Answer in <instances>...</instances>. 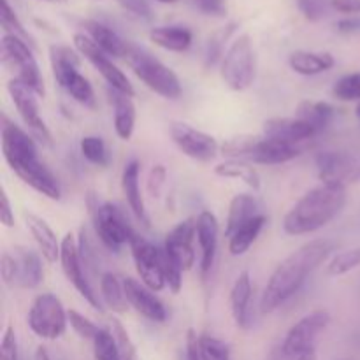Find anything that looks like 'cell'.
<instances>
[{
  "label": "cell",
  "mask_w": 360,
  "mask_h": 360,
  "mask_svg": "<svg viewBox=\"0 0 360 360\" xmlns=\"http://www.w3.org/2000/svg\"><path fill=\"white\" fill-rule=\"evenodd\" d=\"M94 225L102 245L111 252H120L123 246L130 245L132 238L136 236L123 211L112 202H104L95 207Z\"/></svg>",
  "instance_id": "obj_11"
},
{
  "label": "cell",
  "mask_w": 360,
  "mask_h": 360,
  "mask_svg": "<svg viewBox=\"0 0 360 360\" xmlns=\"http://www.w3.org/2000/svg\"><path fill=\"white\" fill-rule=\"evenodd\" d=\"M214 174L225 179H239L252 190H260V174L250 162L229 158L214 167Z\"/></svg>",
  "instance_id": "obj_33"
},
{
  "label": "cell",
  "mask_w": 360,
  "mask_h": 360,
  "mask_svg": "<svg viewBox=\"0 0 360 360\" xmlns=\"http://www.w3.org/2000/svg\"><path fill=\"white\" fill-rule=\"evenodd\" d=\"M338 28L345 34H350V32H355L360 28V21L359 20H343L338 23Z\"/></svg>",
  "instance_id": "obj_56"
},
{
  "label": "cell",
  "mask_w": 360,
  "mask_h": 360,
  "mask_svg": "<svg viewBox=\"0 0 360 360\" xmlns=\"http://www.w3.org/2000/svg\"><path fill=\"white\" fill-rule=\"evenodd\" d=\"M218 236H220L218 218L211 211H200L195 218V239L200 250V274L204 280L214 266L218 252Z\"/></svg>",
  "instance_id": "obj_17"
},
{
  "label": "cell",
  "mask_w": 360,
  "mask_h": 360,
  "mask_svg": "<svg viewBox=\"0 0 360 360\" xmlns=\"http://www.w3.org/2000/svg\"><path fill=\"white\" fill-rule=\"evenodd\" d=\"M109 98H111L112 115H115L112 123H115L116 136L122 141H130L136 132L137 122V109L134 104V97L109 88Z\"/></svg>",
  "instance_id": "obj_24"
},
{
  "label": "cell",
  "mask_w": 360,
  "mask_h": 360,
  "mask_svg": "<svg viewBox=\"0 0 360 360\" xmlns=\"http://www.w3.org/2000/svg\"><path fill=\"white\" fill-rule=\"evenodd\" d=\"M49 62H51L53 77L62 88L65 81L79 70V53L77 49H70L69 46H51L49 48Z\"/></svg>",
  "instance_id": "obj_31"
},
{
  "label": "cell",
  "mask_w": 360,
  "mask_h": 360,
  "mask_svg": "<svg viewBox=\"0 0 360 360\" xmlns=\"http://www.w3.org/2000/svg\"><path fill=\"white\" fill-rule=\"evenodd\" d=\"M0 143L7 165L25 185L51 200H58L62 197L58 179L39 158L37 144L32 134H27L16 123L9 122L7 116H4Z\"/></svg>",
  "instance_id": "obj_2"
},
{
  "label": "cell",
  "mask_w": 360,
  "mask_h": 360,
  "mask_svg": "<svg viewBox=\"0 0 360 360\" xmlns=\"http://www.w3.org/2000/svg\"><path fill=\"white\" fill-rule=\"evenodd\" d=\"M123 288H125L129 306L136 309L141 316L155 323H164L167 320L165 306L155 295V292L150 290L143 281L134 280V278H123Z\"/></svg>",
  "instance_id": "obj_18"
},
{
  "label": "cell",
  "mask_w": 360,
  "mask_h": 360,
  "mask_svg": "<svg viewBox=\"0 0 360 360\" xmlns=\"http://www.w3.org/2000/svg\"><path fill=\"white\" fill-rule=\"evenodd\" d=\"M150 41L167 51L183 53L192 46L193 34L190 28L181 25H165V27L151 28Z\"/></svg>",
  "instance_id": "obj_28"
},
{
  "label": "cell",
  "mask_w": 360,
  "mask_h": 360,
  "mask_svg": "<svg viewBox=\"0 0 360 360\" xmlns=\"http://www.w3.org/2000/svg\"><path fill=\"white\" fill-rule=\"evenodd\" d=\"M165 181H167V169L162 164L153 165L150 171V176H148V192L153 197H160Z\"/></svg>",
  "instance_id": "obj_50"
},
{
  "label": "cell",
  "mask_w": 360,
  "mask_h": 360,
  "mask_svg": "<svg viewBox=\"0 0 360 360\" xmlns=\"http://www.w3.org/2000/svg\"><path fill=\"white\" fill-rule=\"evenodd\" d=\"M330 323V315L327 309H315L302 316L299 322L290 327L285 336L283 343L280 345L288 359L297 360L306 352L315 350V343L320 334L327 329Z\"/></svg>",
  "instance_id": "obj_8"
},
{
  "label": "cell",
  "mask_w": 360,
  "mask_h": 360,
  "mask_svg": "<svg viewBox=\"0 0 360 360\" xmlns=\"http://www.w3.org/2000/svg\"><path fill=\"white\" fill-rule=\"evenodd\" d=\"M79 150L84 160L97 165V167H108L111 164V153H109L108 144L104 143L102 137L84 136L79 143Z\"/></svg>",
  "instance_id": "obj_36"
},
{
  "label": "cell",
  "mask_w": 360,
  "mask_h": 360,
  "mask_svg": "<svg viewBox=\"0 0 360 360\" xmlns=\"http://www.w3.org/2000/svg\"><path fill=\"white\" fill-rule=\"evenodd\" d=\"M266 224V214L260 213L257 214L255 218H252L250 221H246L245 225H241V227L229 238V253H231L232 257L245 255V253L252 248L253 243L259 239L260 232L264 231Z\"/></svg>",
  "instance_id": "obj_32"
},
{
  "label": "cell",
  "mask_w": 360,
  "mask_h": 360,
  "mask_svg": "<svg viewBox=\"0 0 360 360\" xmlns=\"http://www.w3.org/2000/svg\"><path fill=\"white\" fill-rule=\"evenodd\" d=\"M172 143L183 155L197 162H213L220 153V144L211 134L202 132L185 122H172L169 127Z\"/></svg>",
  "instance_id": "obj_14"
},
{
  "label": "cell",
  "mask_w": 360,
  "mask_h": 360,
  "mask_svg": "<svg viewBox=\"0 0 360 360\" xmlns=\"http://www.w3.org/2000/svg\"><path fill=\"white\" fill-rule=\"evenodd\" d=\"M186 360H200L199 336L193 329H188L186 333Z\"/></svg>",
  "instance_id": "obj_55"
},
{
  "label": "cell",
  "mask_w": 360,
  "mask_h": 360,
  "mask_svg": "<svg viewBox=\"0 0 360 360\" xmlns=\"http://www.w3.org/2000/svg\"><path fill=\"white\" fill-rule=\"evenodd\" d=\"M348 200L345 186L322 185L308 190L283 218V231L288 236H306L320 231L340 217Z\"/></svg>",
  "instance_id": "obj_3"
},
{
  "label": "cell",
  "mask_w": 360,
  "mask_h": 360,
  "mask_svg": "<svg viewBox=\"0 0 360 360\" xmlns=\"http://www.w3.org/2000/svg\"><path fill=\"white\" fill-rule=\"evenodd\" d=\"M360 267V246L355 248H348L345 252L336 253L333 259L327 264V276L330 278H340L345 274L352 273V271L359 269Z\"/></svg>",
  "instance_id": "obj_37"
},
{
  "label": "cell",
  "mask_w": 360,
  "mask_h": 360,
  "mask_svg": "<svg viewBox=\"0 0 360 360\" xmlns=\"http://www.w3.org/2000/svg\"><path fill=\"white\" fill-rule=\"evenodd\" d=\"M334 248L336 245L329 239H313L281 260L264 288L260 297V311L269 315L283 306L288 299L294 297L306 283L309 274L329 259Z\"/></svg>",
  "instance_id": "obj_1"
},
{
  "label": "cell",
  "mask_w": 360,
  "mask_h": 360,
  "mask_svg": "<svg viewBox=\"0 0 360 360\" xmlns=\"http://www.w3.org/2000/svg\"><path fill=\"white\" fill-rule=\"evenodd\" d=\"M255 51L250 35L243 34L231 44L220 65L224 83L234 91H245L255 81Z\"/></svg>",
  "instance_id": "obj_5"
},
{
  "label": "cell",
  "mask_w": 360,
  "mask_h": 360,
  "mask_svg": "<svg viewBox=\"0 0 360 360\" xmlns=\"http://www.w3.org/2000/svg\"><path fill=\"white\" fill-rule=\"evenodd\" d=\"M2 53L4 62L11 63L13 69H16L18 79L27 84L28 88H32L39 97H44V77H42L37 60L32 53V46L25 42L23 39L16 37V35L4 34Z\"/></svg>",
  "instance_id": "obj_7"
},
{
  "label": "cell",
  "mask_w": 360,
  "mask_h": 360,
  "mask_svg": "<svg viewBox=\"0 0 360 360\" xmlns=\"http://www.w3.org/2000/svg\"><path fill=\"white\" fill-rule=\"evenodd\" d=\"M58 262L62 266L67 281L76 288L77 294L94 309H102V302L98 299V294H95L94 287H91L86 274H84V262L79 252V243L76 241L72 232H67L65 238L62 239V252H60Z\"/></svg>",
  "instance_id": "obj_13"
},
{
  "label": "cell",
  "mask_w": 360,
  "mask_h": 360,
  "mask_svg": "<svg viewBox=\"0 0 360 360\" xmlns=\"http://www.w3.org/2000/svg\"><path fill=\"white\" fill-rule=\"evenodd\" d=\"M91 345H94L95 360H122V352H120L118 343H116L111 330H98Z\"/></svg>",
  "instance_id": "obj_40"
},
{
  "label": "cell",
  "mask_w": 360,
  "mask_h": 360,
  "mask_svg": "<svg viewBox=\"0 0 360 360\" xmlns=\"http://www.w3.org/2000/svg\"><path fill=\"white\" fill-rule=\"evenodd\" d=\"M25 224H27L28 232H30L32 239H34L39 252H41L42 259L48 260L49 264H55L56 260H60L62 241H58L55 231L49 227L48 221L44 218L37 217V214L27 213L25 214Z\"/></svg>",
  "instance_id": "obj_23"
},
{
  "label": "cell",
  "mask_w": 360,
  "mask_h": 360,
  "mask_svg": "<svg viewBox=\"0 0 360 360\" xmlns=\"http://www.w3.org/2000/svg\"><path fill=\"white\" fill-rule=\"evenodd\" d=\"M333 95L341 102H360V72H352L340 77L334 83Z\"/></svg>",
  "instance_id": "obj_42"
},
{
  "label": "cell",
  "mask_w": 360,
  "mask_h": 360,
  "mask_svg": "<svg viewBox=\"0 0 360 360\" xmlns=\"http://www.w3.org/2000/svg\"><path fill=\"white\" fill-rule=\"evenodd\" d=\"M193 2L204 14H210V16H225L227 14L224 0H193Z\"/></svg>",
  "instance_id": "obj_52"
},
{
  "label": "cell",
  "mask_w": 360,
  "mask_h": 360,
  "mask_svg": "<svg viewBox=\"0 0 360 360\" xmlns=\"http://www.w3.org/2000/svg\"><path fill=\"white\" fill-rule=\"evenodd\" d=\"M67 316H69V323L70 327H72V330L81 338V340L94 341V338L97 336L98 330H101L90 319L81 315L76 309H69V311H67Z\"/></svg>",
  "instance_id": "obj_46"
},
{
  "label": "cell",
  "mask_w": 360,
  "mask_h": 360,
  "mask_svg": "<svg viewBox=\"0 0 360 360\" xmlns=\"http://www.w3.org/2000/svg\"><path fill=\"white\" fill-rule=\"evenodd\" d=\"M127 62H129L134 74L151 91L167 98V101H178L181 97L183 86L178 74L171 67L165 65L164 62H160L157 56L150 55V53L137 48V46H132L129 55H127Z\"/></svg>",
  "instance_id": "obj_4"
},
{
  "label": "cell",
  "mask_w": 360,
  "mask_h": 360,
  "mask_svg": "<svg viewBox=\"0 0 360 360\" xmlns=\"http://www.w3.org/2000/svg\"><path fill=\"white\" fill-rule=\"evenodd\" d=\"M262 134L267 139L281 141V143L295 144L297 146L302 141H308L311 137H315L316 130L313 129L308 123L301 122L299 118H290V116H274L264 122L262 125Z\"/></svg>",
  "instance_id": "obj_19"
},
{
  "label": "cell",
  "mask_w": 360,
  "mask_h": 360,
  "mask_svg": "<svg viewBox=\"0 0 360 360\" xmlns=\"http://www.w3.org/2000/svg\"><path fill=\"white\" fill-rule=\"evenodd\" d=\"M162 267H164L165 283H167L169 290L172 294H179L183 288V273L185 271L167 255V252L164 248H162Z\"/></svg>",
  "instance_id": "obj_45"
},
{
  "label": "cell",
  "mask_w": 360,
  "mask_h": 360,
  "mask_svg": "<svg viewBox=\"0 0 360 360\" xmlns=\"http://www.w3.org/2000/svg\"><path fill=\"white\" fill-rule=\"evenodd\" d=\"M269 360H292V359H288L287 355H285V352L281 350V347H278V348H274L273 352H271Z\"/></svg>",
  "instance_id": "obj_58"
},
{
  "label": "cell",
  "mask_w": 360,
  "mask_h": 360,
  "mask_svg": "<svg viewBox=\"0 0 360 360\" xmlns=\"http://www.w3.org/2000/svg\"><path fill=\"white\" fill-rule=\"evenodd\" d=\"M297 360H319V359H316V352L315 350H309V352H306L304 355H301V357H299Z\"/></svg>",
  "instance_id": "obj_59"
},
{
  "label": "cell",
  "mask_w": 360,
  "mask_h": 360,
  "mask_svg": "<svg viewBox=\"0 0 360 360\" xmlns=\"http://www.w3.org/2000/svg\"><path fill=\"white\" fill-rule=\"evenodd\" d=\"M200 360H231V347L210 334L199 336Z\"/></svg>",
  "instance_id": "obj_41"
},
{
  "label": "cell",
  "mask_w": 360,
  "mask_h": 360,
  "mask_svg": "<svg viewBox=\"0 0 360 360\" xmlns=\"http://www.w3.org/2000/svg\"><path fill=\"white\" fill-rule=\"evenodd\" d=\"M111 333L115 336L116 343H118L120 352H122V360H139L136 345L130 340L129 333H127V329L118 319L111 320Z\"/></svg>",
  "instance_id": "obj_44"
},
{
  "label": "cell",
  "mask_w": 360,
  "mask_h": 360,
  "mask_svg": "<svg viewBox=\"0 0 360 360\" xmlns=\"http://www.w3.org/2000/svg\"><path fill=\"white\" fill-rule=\"evenodd\" d=\"M101 297L104 301L105 308L111 309L112 313L123 315L129 309V301H127L125 288H123V280H120L116 274L104 273L101 276Z\"/></svg>",
  "instance_id": "obj_34"
},
{
  "label": "cell",
  "mask_w": 360,
  "mask_h": 360,
  "mask_svg": "<svg viewBox=\"0 0 360 360\" xmlns=\"http://www.w3.org/2000/svg\"><path fill=\"white\" fill-rule=\"evenodd\" d=\"M118 4L127 11V13L139 18V20H153V9H151V6L148 4V0H118Z\"/></svg>",
  "instance_id": "obj_48"
},
{
  "label": "cell",
  "mask_w": 360,
  "mask_h": 360,
  "mask_svg": "<svg viewBox=\"0 0 360 360\" xmlns=\"http://www.w3.org/2000/svg\"><path fill=\"white\" fill-rule=\"evenodd\" d=\"M297 6L302 16L309 21H319L327 14L326 0H297Z\"/></svg>",
  "instance_id": "obj_47"
},
{
  "label": "cell",
  "mask_w": 360,
  "mask_h": 360,
  "mask_svg": "<svg viewBox=\"0 0 360 360\" xmlns=\"http://www.w3.org/2000/svg\"><path fill=\"white\" fill-rule=\"evenodd\" d=\"M0 23H2V28L6 34L16 35V37L23 39L25 42H28L30 46H34V41H32L30 34L25 30V27L21 25V21L18 20L16 13L11 7L9 0H2V13H0Z\"/></svg>",
  "instance_id": "obj_43"
},
{
  "label": "cell",
  "mask_w": 360,
  "mask_h": 360,
  "mask_svg": "<svg viewBox=\"0 0 360 360\" xmlns=\"http://www.w3.org/2000/svg\"><path fill=\"white\" fill-rule=\"evenodd\" d=\"M329 6L341 14H360V0H330Z\"/></svg>",
  "instance_id": "obj_54"
},
{
  "label": "cell",
  "mask_w": 360,
  "mask_h": 360,
  "mask_svg": "<svg viewBox=\"0 0 360 360\" xmlns=\"http://www.w3.org/2000/svg\"><path fill=\"white\" fill-rule=\"evenodd\" d=\"M129 246L139 280L150 290H164L167 283H165L164 267H162V250L137 234L134 236Z\"/></svg>",
  "instance_id": "obj_15"
},
{
  "label": "cell",
  "mask_w": 360,
  "mask_h": 360,
  "mask_svg": "<svg viewBox=\"0 0 360 360\" xmlns=\"http://www.w3.org/2000/svg\"><path fill=\"white\" fill-rule=\"evenodd\" d=\"M122 190L130 211H132V214L136 217V220L139 221V224H143L146 229L150 227V214H148L143 192H141V164L136 158L127 162L125 167H123Z\"/></svg>",
  "instance_id": "obj_21"
},
{
  "label": "cell",
  "mask_w": 360,
  "mask_h": 360,
  "mask_svg": "<svg viewBox=\"0 0 360 360\" xmlns=\"http://www.w3.org/2000/svg\"><path fill=\"white\" fill-rule=\"evenodd\" d=\"M157 2H162V4H172V2H176V0H157Z\"/></svg>",
  "instance_id": "obj_60"
},
{
  "label": "cell",
  "mask_w": 360,
  "mask_h": 360,
  "mask_svg": "<svg viewBox=\"0 0 360 360\" xmlns=\"http://www.w3.org/2000/svg\"><path fill=\"white\" fill-rule=\"evenodd\" d=\"M62 88L70 95V98H74V101L77 102V104L84 105V108H90V109L95 108L94 86H91V83L88 81V77L83 76L79 70H77V72H74L72 76L65 81V84H63Z\"/></svg>",
  "instance_id": "obj_35"
},
{
  "label": "cell",
  "mask_w": 360,
  "mask_h": 360,
  "mask_svg": "<svg viewBox=\"0 0 360 360\" xmlns=\"http://www.w3.org/2000/svg\"><path fill=\"white\" fill-rule=\"evenodd\" d=\"M234 30H236V25L231 23L227 25V27L217 30L210 39H207L206 49H204V65H206L207 69L213 67L220 58L224 60L225 44H227V41L231 39V35L234 34Z\"/></svg>",
  "instance_id": "obj_38"
},
{
  "label": "cell",
  "mask_w": 360,
  "mask_h": 360,
  "mask_svg": "<svg viewBox=\"0 0 360 360\" xmlns=\"http://www.w3.org/2000/svg\"><path fill=\"white\" fill-rule=\"evenodd\" d=\"M7 91H9L11 101H13L18 115L23 120L25 125L28 127V130H30V134L34 136V139L46 144V146H51V132H49L44 120H42L41 112H39V95L35 94L32 88H28L27 84L21 83L18 77H14V79H11L9 83H7Z\"/></svg>",
  "instance_id": "obj_12"
},
{
  "label": "cell",
  "mask_w": 360,
  "mask_h": 360,
  "mask_svg": "<svg viewBox=\"0 0 360 360\" xmlns=\"http://www.w3.org/2000/svg\"><path fill=\"white\" fill-rule=\"evenodd\" d=\"M74 48L77 49L81 56L88 60L91 65L95 67L98 74L104 77L105 83L109 84V88L116 91H122V94L129 95V97H134L136 95V90H134L132 83L127 77V74L116 65L111 60V56L105 51H102L86 34H76L74 35Z\"/></svg>",
  "instance_id": "obj_10"
},
{
  "label": "cell",
  "mask_w": 360,
  "mask_h": 360,
  "mask_svg": "<svg viewBox=\"0 0 360 360\" xmlns=\"http://www.w3.org/2000/svg\"><path fill=\"white\" fill-rule=\"evenodd\" d=\"M27 323L32 333L46 341H55L65 334L69 316L62 301L51 292L37 295L27 315Z\"/></svg>",
  "instance_id": "obj_6"
},
{
  "label": "cell",
  "mask_w": 360,
  "mask_h": 360,
  "mask_svg": "<svg viewBox=\"0 0 360 360\" xmlns=\"http://www.w3.org/2000/svg\"><path fill=\"white\" fill-rule=\"evenodd\" d=\"M252 297H253V285L250 271H243L236 278L234 285L231 288L229 302H231V313L236 326L243 330L252 329Z\"/></svg>",
  "instance_id": "obj_20"
},
{
  "label": "cell",
  "mask_w": 360,
  "mask_h": 360,
  "mask_svg": "<svg viewBox=\"0 0 360 360\" xmlns=\"http://www.w3.org/2000/svg\"><path fill=\"white\" fill-rule=\"evenodd\" d=\"M336 63L334 56L327 51H304L299 49L288 56V65L295 74L301 76H319L330 70Z\"/></svg>",
  "instance_id": "obj_27"
},
{
  "label": "cell",
  "mask_w": 360,
  "mask_h": 360,
  "mask_svg": "<svg viewBox=\"0 0 360 360\" xmlns=\"http://www.w3.org/2000/svg\"><path fill=\"white\" fill-rule=\"evenodd\" d=\"M257 214H260V207L255 197L250 195V193L234 195V199L229 204V214L227 221H225L227 224L225 225V238H231L241 225L255 218Z\"/></svg>",
  "instance_id": "obj_29"
},
{
  "label": "cell",
  "mask_w": 360,
  "mask_h": 360,
  "mask_svg": "<svg viewBox=\"0 0 360 360\" xmlns=\"http://www.w3.org/2000/svg\"><path fill=\"white\" fill-rule=\"evenodd\" d=\"M0 360H18V341L13 326H7L0 343Z\"/></svg>",
  "instance_id": "obj_49"
},
{
  "label": "cell",
  "mask_w": 360,
  "mask_h": 360,
  "mask_svg": "<svg viewBox=\"0 0 360 360\" xmlns=\"http://www.w3.org/2000/svg\"><path fill=\"white\" fill-rule=\"evenodd\" d=\"M260 137L253 136H236L231 139L225 141L224 144H220V151L224 155H227L229 158H238V160H248L250 155L255 150L257 143H259Z\"/></svg>",
  "instance_id": "obj_39"
},
{
  "label": "cell",
  "mask_w": 360,
  "mask_h": 360,
  "mask_svg": "<svg viewBox=\"0 0 360 360\" xmlns=\"http://www.w3.org/2000/svg\"><path fill=\"white\" fill-rule=\"evenodd\" d=\"M193 239H195V218L179 221L165 238L164 250L183 271H190L195 266L197 255Z\"/></svg>",
  "instance_id": "obj_16"
},
{
  "label": "cell",
  "mask_w": 360,
  "mask_h": 360,
  "mask_svg": "<svg viewBox=\"0 0 360 360\" xmlns=\"http://www.w3.org/2000/svg\"><path fill=\"white\" fill-rule=\"evenodd\" d=\"M299 155H301V150H299L295 144L260 137L255 150L250 155L248 160H252L253 164L262 165H281L288 164V162H292L294 158H297Z\"/></svg>",
  "instance_id": "obj_25"
},
{
  "label": "cell",
  "mask_w": 360,
  "mask_h": 360,
  "mask_svg": "<svg viewBox=\"0 0 360 360\" xmlns=\"http://www.w3.org/2000/svg\"><path fill=\"white\" fill-rule=\"evenodd\" d=\"M14 260H16V281L14 285L25 290H34L44 280V267L41 255L27 246H14Z\"/></svg>",
  "instance_id": "obj_22"
},
{
  "label": "cell",
  "mask_w": 360,
  "mask_h": 360,
  "mask_svg": "<svg viewBox=\"0 0 360 360\" xmlns=\"http://www.w3.org/2000/svg\"><path fill=\"white\" fill-rule=\"evenodd\" d=\"M83 27L88 37H90L102 51L108 53L109 56H116V58H127L132 44L123 41L112 28H109L108 25L95 20L83 21Z\"/></svg>",
  "instance_id": "obj_26"
},
{
  "label": "cell",
  "mask_w": 360,
  "mask_h": 360,
  "mask_svg": "<svg viewBox=\"0 0 360 360\" xmlns=\"http://www.w3.org/2000/svg\"><path fill=\"white\" fill-rule=\"evenodd\" d=\"M357 116L360 118V102H359V105H357Z\"/></svg>",
  "instance_id": "obj_61"
},
{
  "label": "cell",
  "mask_w": 360,
  "mask_h": 360,
  "mask_svg": "<svg viewBox=\"0 0 360 360\" xmlns=\"http://www.w3.org/2000/svg\"><path fill=\"white\" fill-rule=\"evenodd\" d=\"M316 174L326 185L347 188L360 181V153L354 151H320L315 157Z\"/></svg>",
  "instance_id": "obj_9"
},
{
  "label": "cell",
  "mask_w": 360,
  "mask_h": 360,
  "mask_svg": "<svg viewBox=\"0 0 360 360\" xmlns=\"http://www.w3.org/2000/svg\"><path fill=\"white\" fill-rule=\"evenodd\" d=\"M0 221H2L4 227H14V211L9 202V197H7L6 190H2V193H0Z\"/></svg>",
  "instance_id": "obj_53"
},
{
  "label": "cell",
  "mask_w": 360,
  "mask_h": 360,
  "mask_svg": "<svg viewBox=\"0 0 360 360\" xmlns=\"http://www.w3.org/2000/svg\"><path fill=\"white\" fill-rule=\"evenodd\" d=\"M34 360H51V357H49L48 350H46L44 347H37V348H35Z\"/></svg>",
  "instance_id": "obj_57"
},
{
  "label": "cell",
  "mask_w": 360,
  "mask_h": 360,
  "mask_svg": "<svg viewBox=\"0 0 360 360\" xmlns=\"http://www.w3.org/2000/svg\"><path fill=\"white\" fill-rule=\"evenodd\" d=\"M0 274L6 285H14L16 281V260H14L13 252H4L2 260H0Z\"/></svg>",
  "instance_id": "obj_51"
},
{
  "label": "cell",
  "mask_w": 360,
  "mask_h": 360,
  "mask_svg": "<svg viewBox=\"0 0 360 360\" xmlns=\"http://www.w3.org/2000/svg\"><path fill=\"white\" fill-rule=\"evenodd\" d=\"M334 116H336L334 105L323 101H301L295 108V118L311 125L319 134L333 123Z\"/></svg>",
  "instance_id": "obj_30"
}]
</instances>
